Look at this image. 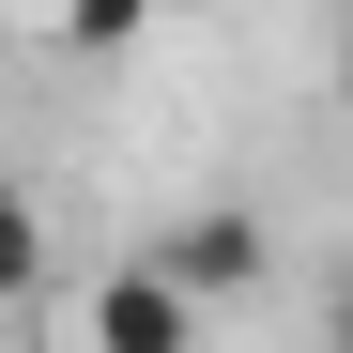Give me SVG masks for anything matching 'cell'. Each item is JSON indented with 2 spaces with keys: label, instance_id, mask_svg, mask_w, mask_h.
I'll use <instances>...</instances> for the list:
<instances>
[{
  "label": "cell",
  "instance_id": "1",
  "mask_svg": "<svg viewBox=\"0 0 353 353\" xmlns=\"http://www.w3.org/2000/svg\"><path fill=\"white\" fill-rule=\"evenodd\" d=\"M200 292L169 276V261H123V276H92V307H77V338L92 353H200Z\"/></svg>",
  "mask_w": 353,
  "mask_h": 353
},
{
  "label": "cell",
  "instance_id": "2",
  "mask_svg": "<svg viewBox=\"0 0 353 353\" xmlns=\"http://www.w3.org/2000/svg\"><path fill=\"white\" fill-rule=\"evenodd\" d=\"M154 261H169V276H185V292H200V307H230V292H246V276H261V215H246V200H200V215H185V230H169V246H154Z\"/></svg>",
  "mask_w": 353,
  "mask_h": 353
},
{
  "label": "cell",
  "instance_id": "3",
  "mask_svg": "<svg viewBox=\"0 0 353 353\" xmlns=\"http://www.w3.org/2000/svg\"><path fill=\"white\" fill-rule=\"evenodd\" d=\"M46 276H62V261H46V200H31V185H0V307H31Z\"/></svg>",
  "mask_w": 353,
  "mask_h": 353
},
{
  "label": "cell",
  "instance_id": "4",
  "mask_svg": "<svg viewBox=\"0 0 353 353\" xmlns=\"http://www.w3.org/2000/svg\"><path fill=\"white\" fill-rule=\"evenodd\" d=\"M154 31V0H62V62H123Z\"/></svg>",
  "mask_w": 353,
  "mask_h": 353
},
{
  "label": "cell",
  "instance_id": "5",
  "mask_svg": "<svg viewBox=\"0 0 353 353\" xmlns=\"http://www.w3.org/2000/svg\"><path fill=\"white\" fill-rule=\"evenodd\" d=\"M323 353H353V261L323 276Z\"/></svg>",
  "mask_w": 353,
  "mask_h": 353
},
{
  "label": "cell",
  "instance_id": "6",
  "mask_svg": "<svg viewBox=\"0 0 353 353\" xmlns=\"http://www.w3.org/2000/svg\"><path fill=\"white\" fill-rule=\"evenodd\" d=\"M338 123H353V31H338Z\"/></svg>",
  "mask_w": 353,
  "mask_h": 353
},
{
  "label": "cell",
  "instance_id": "7",
  "mask_svg": "<svg viewBox=\"0 0 353 353\" xmlns=\"http://www.w3.org/2000/svg\"><path fill=\"white\" fill-rule=\"evenodd\" d=\"M154 16H185V0H154Z\"/></svg>",
  "mask_w": 353,
  "mask_h": 353
}]
</instances>
